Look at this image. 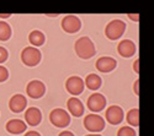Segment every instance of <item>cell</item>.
<instances>
[{
  "instance_id": "6da1fadb",
  "label": "cell",
  "mask_w": 154,
  "mask_h": 136,
  "mask_svg": "<svg viewBox=\"0 0 154 136\" xmlns=\"http://www.w3.org/2000/svg\"><path fill=\"white\" fill-rule=\"evenodd\" d=\"M75 53L80 59L88 60L96 54V48L94 42L89 37H80L74 44Z\"/></svg>"
},
{
  "instance_id": "7a4b0ae2",
  "label": "cell",
  "mask_w": 154,
  "mask_h": 136,
  "mask_svg": "<svg viewBox=\"0 0 154 136\" xmlns=\"http://www.w3.org/2000/svg\"><path fill=\"white\" fill-rule=\"evenodd\" d=\"M41 59H42V53L40 52V49L35 47H26L21 52V61L29 68L37 66L41 63Z\"/></svg>"
},
{
  "instance_id": "3957f363",
  "label": "cell",
  "mask_w": 154,
  "mask_h": 136,
  "mask_svg": "<svg viewBox=\"0 0 154 136\" xmlns=\"http://www.w3.org/2000/svg\"><path fill=\"white\" fill-rule=\"evenodd\" d=\"M125 32H126V23L119 19L109 22L105 28V36L111 41H116L121 38Z\"/></svg>"
},
{
  "instance_id": "277c9868",
  "label": "cell",
  "mask_w": 154,
  "mask_h": 136,
  "mask_svg": "<svg viewBox=\"0 0 154 136\" xmlns=\"http://www.w3.org/2000/svg\"><path fill=\"white\" fill-rule=\"evenodd\" d=\"M49 121L56 128H67L70 124V115L67 110L62 108H56L49 113Z\"/></svg>"
},
{
  "instance_id": "5b68a950",
  "label": "cell",
  "mask_w": 154,
  "mask_h": 136,
  "mask_svg": "<svg viewBox=\"0 0 154 136\" xmlns=\"http://www.w3.org/2000/svg\"><path fill=\"white\" fill-rule=\"evenodd\" d=\"M84 126L91 132H100L105 129V120L97 114H89L84 118Z\"/></svg>"
},
{
  "instance_id": "8992f818",
  "label": "cell",
  "mask_w": 154,
  "mask_h": 136,
  "mask_svg": "<svg viewBox=\"0 0 154 136\" xmlns=\"http://www.w3.org/2000/svg\"><path fill=\"white\" fill-rule=\"evenodd\" d=\"M105 118L111 125H119L125 119L123 109L121 107H119V106H111V107H109L106 109Z\"/></svg>"
},
{
  "instance_id": "52a82bcc",
  "label": "cell",
  "mask_w": 154,
  "mask_h": 136,
  "mask_svg": "<svg viewBox=\"0 0 154 136\" xmlns=\"http://www.w3.org/2000/svg\"><path fill=\"white\" fill-rule=\"evenodd\" d=\"M62 28L64 32L70 33V34L76 33L82 28V21L80 19H78L74 15H68L66 17H63L62 20Z\"/></svg>"
},
{
  "instance_id": "ba28073f",
  "label": "cell",
  "mask_w": 154,
  "mask_h": 136,
  "mask_svg": "<svg viewBox=\"0 0 154 136\" xmlns=\"http://www.w3.org/2000/svg\"><path fill=\"white\" fill-rule=\"evenodd\" d=\"M26 93H27L29 97L32 98V100H38V98H41V97L45 96V93H46V86L40 80H32L27 85Z\"/></svg>"
},
{
  "instance_id": "9c48e42d",
  "label": "cell",
  "mask_w": 154,
  "mask_h": 136,
  "mask_svg": "<svg viewBox=\"0 0 154 136\" xmlns=\"http://www.w3.org/2000/svg\"><path fill=\"white\" fill-rule=\"evenodd\" d=\"M85 88V85L83 79L79 76H72L66 81V90L72 94V96H79L83 93Z\"/></svg>"
},
{
  "instance_id": "30bf717a",
  "label": "cell",
  "mask_w": 154,
  "mask_h": 136,
  "mask_svg": "<svg viewBox=\"0 0 154 136\" xmlns=\"http://www.w3.org/2000/svg\"><path fill=\"white\" fill-rule=\"evenodd\" d=\"M106 97L101 93H93L90 97L88 98V108L91 112H101L102 109L106 107Z\"/></svg>"
},
{
  "instance_id": "8fae6325",
  "label": "cell",
  "mask_w": 154,
  "mask_h": 136,
  "mask_svg": "<svg viewBox=\"0 0 154 136\" xmlns=\"http://www.w3.org/2000/svg\"><path fill=\"white\" fill-rule=\"evenodd\" d=\"M116 66H117L116 59H113L111 56H101L96 60V63H95V68L100 72H104V74L111 72L112 70L116 69Z\"/></svg>"
},
{
  "instance_id": "7c38bea8",
  "label": "cell",
  "mask_w": 154,
  "mask_h": 136,
  "mask_svg": "<svg viewBox=\"0 0 154 136\" xmlns=\"http://www.w3.org/2000/svg\"><path fill=\"white\" fill-rule=\"evenodd\" d=\"M27 100L22 94H14L9 101V108L14 113H21L26 109Z\"/></svg>"
},
{
  "instance_id": "4fadbf2b",
  "label": "cell",
  "mask_w": 154,
  "mask_h": 136,
  "mask_svg": "<svg viewBox=\"0 0 154 136\" xmlns=\"http://www.w3.org/2000/svg\"><path fill=\"white\" fill-rule=\"evenodd\" d=\"M136 44L130 39H123L117 45V52L122 58H131L136 54Z\"/></svg>"
},
{
  "instance_id": "5bb4252c",
  "label": "cell",
  "mask_w": 154,
  "mask_h": 136,
  "mask_svg": "<svg viewBox=\"0 0 154 136\" xmlns=\"http://www.w3.org/2000/svg\"><path fill=\"white\" fill-rule=\"evenodd\" d=\"M5 129L11 135H20V134L26 131L27 125H26V123L21 119H11L6 123Z\"/></svg>"
},
{
  "instance_id": "9a60e30c",
  "label": "cell",
  "mask_w": 154,
  "mask_h": 136,
  "mask_svg": "<svg viewBox=\"0 0 154 136\" xmlns=\"http://www.w3.org/2000/svg\"><path fill=\"white\" fill-rule=\"evenodd\" d=\"M25 120H26V123L30 126H37L42 121L41 110L36 107H31L26 109V112H25Z\"/></svg>"
},
{
  "instance_id": "2e32d148",
  "label": "cell",
  "mask_w": 154,
  "mask_h": 136,
  "mask_svg": "<svg viewBox=\"0 0 154 136\" xmlns=\"http://www.w3.org/2000/svg\"><path fill=\"white\" fill-rule=\"evenodd\" d=\"M67 107H68L69 113H70L73 117H75V118H79V117H82V115L84 114V110H85L84 104H83V102H82L80 100H78L76 97L69 98L68 102H67Z\"/></svg>"
},
{
  "instance_id": "e0dca14e",
  "label": "cell",
  "mask_w": 154,
  "mask_h": 136,
  "mask_svg": "<svg viewBox=\"0 0 154 136\" xmlns=\"http://www.w3.org/2000/svg\"><path fill=\"white\" fill-rule=\"evenodd\" d=\"M84 85L89 90L96 91V90H99L101 87L102 80H101V77L99 75H96V74H89V75L86 76V79H85V81H84Z\"/></svg>"
},
{
  "instance_id": "ac0fdd59",
  "label": "cell",
  "mask_w": 154,
  "mask_h": 136,
  "mask_svg": "<svg viewBox=\"0 0 154 136\" xmlns=\"http://www.w3.org/2000/svg\"><path fill=\"white\" fill-rule=\"evenodd\" d=\"M29 41L30 43L32 44V47H41L45 44L46 42V36L43 32L41 31H38V30H35L30 33L29 36Z\"/></svg>"
},
{
  "instance_id": "d6986e66",
  "label": "cell",
  "mask_w": 154,
  "mask_h": 136,
  "mask_svg": "<svg viewBox=\"0 0 154 136\" xmlns=\"http://www.w3.org/2000/svg\"><path fill=\"white\" fill-rule=\"evenodd\" d=\"M11 34H12V31L10 25L6 23L5 21H0V41L2 42L9 41L11 38Z\"/></svg>"
},
{
  "instance_id": "ffe728a7",
  "label": "cell",
  "mask_w": 154,
  "mask_h": 136,
  "mask_svg": "<svg viewBox=\"0 0 154 136\" xmlns=\"http://www.w3.org/2000/svg\"><path fill=\"white\" fill-rule=\"evenodd\" d=\"M126 120L131 126H138L139 125V109L133 108L126 115Z\"/></svg>"
},
{
  "instance_id": "44dd1931",
  "label": "cell",
  "mask_w": 154,
  "mask_h": 136,
  "mask_svg": "<svg viewBox=\"0 0 154 136\" xmlns=\"http://www.w3.org/2000/svg\"><path fill=\"white\" fill-rule=\"evenodd\" d=\"M117 136H137V134L132 126H122L117 131Z\"/></svg>"
},
{
  "instance_id": "7402d4cb",
  "label": "cell",
  "mask_w": 154,
  "mask_h": 136,
  "mask_svg": "<svg viewBox=\"0 0 154 136\" xmlns=\"http://www.w3.org/2000/svg\"><path fill=\"white\" fill-rule=\"evenodd\" d=\"M9 79V71L6 68L0 65V82H5Z\"/></svg>"
},
{
  "instance_id": "603a6c76",
  "label": "cell",
  "mask_w": 154,
  "mask_h": 136,
  "mask_svg": "<svg viewBox=\"0 0 154 136\" xmlns=\"http://www.w3.org/2000/svg\"><path fill=\"white\" fill-rule=\"evenodd\" d=\"M9 58V52L6 51V48L4 47H0V64L5 63Z\"/></svg>"
},
{
  "instance_id": "cb8c5ba5",
  "label": "cell",
  "mask_w": 154,
  "mask_h": 136,
  "mask_svg": "<svg viewBox=\"0 0 154 136\" xmlns=\"http://www.w3.org/2000/svg\"><path fill=\"white\" fill-rule=\"evenodd\" d=\"M128 16V19H130V20H132V21H134V22H138L139 21V15L138 14H128L127 15Z\"/></svg>"
},
{
  "instance_id": "d4e9b609",
  "label": "cell",
  "mask_w": 154,
  "mask_h": 136,
  "mask_svg": "<svg viewBox=\"0 0 154 136\" xmlns=\"http://www.w3.org/2000/svg\"><path fill=\"white\" fill-rule=\"evenodd\" d=\"M133 91H134V93L138 96L139 94V80H137L136 82H134V85H133Z\"/></svg>"
},
{
  "instance_id": "484cf974",
  "label": "cell",
  "mask_w": 154,
  "mask_h": 136,
  "mask_svg": "<svg viewBox=\"0 0 154 136\" xmlns=\"http://www.w3.org/2000/svg\"><path fill=\"white\" fill-rule=\"evenodd\" d=\"M133 70H134V72L139 74V60L138 59L134 61V64H133Z\"/></svg>"
},
{
  "instance_id": "4316f807",
  "label": "cell",
  "mask_w": 154,
  "mask_h": 136,
  "mask_svg": "<svg viewBox=\"0 0 154 136\" xmlns=\"http://www.w3.org/2000/svg\"><path fill=\"white\" fill-rule=\"evenodd\" d=\"M58 136H75L73 132H70V131H62Z\"/></svg>"
},
{
  "instance_id": "83f0119b",
  "label": "cell",
  "mask_w": 154,
  "mask_h": 136,
  "mask_svg": "<svg viewBox=\"0 0 154 136\" xmlns=\"http://www.w3.org/2000/svg\"><path fill=\"white\" fill-rule=\"evenodd\" d=\"M25 136H41V135L38 134L37 131H29V132L25 134Z\"/></svg>"
},
{
  "instance_id": "f1b7e54d",
  "label": "cell",
  "mask_w": 154,
  "mask_h": 136,
  "mask_svg": "<svg viewBox=\"0 0 154 136\" xmlns=\"http://www.w3.org/2000/svg\"><path fill=\"white\" fill-rule=\"evenodd\" d=\"M10 16H11V14H5V15L4 14H0V19H9Z\"/></svg>"
},
{
  "instance_id": "f546056e",
  "label": "cell",
  "mask_w": 154,
  "mask_h": 136,
  "mask_svg": "<svg viewBox=\"0 0 154 136\" xmlns=\"http://www.w3.org/2000/svg\"><path fill=\"white\" fill-rule=\"evenodd\" d=\"M47 16H48V17H57V16H58V14H54V15H51V14H47Z\"/></svg>"
},
{
  "instance_id": "4dcf8cb0",
  "label": "cell",
  "mask_w": 154,
  "mask_h": 136,
  "mask_svg": "<svg viewBox=\"0 0 154 136\" xmlns=\"http://www.w3.org/2000/svg\"><path fill=\"white\" fill-rule=\"evenodd\" d=\"M85 136H101V135H99V134H96V135H94V134H90V135H85Z\"/></svg>"
}]
</instances>
